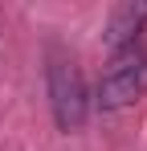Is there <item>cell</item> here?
Instances as JSON below:
<instances>
[{
  "label": "cell",
  "instance_id": "2",
  "mask_svg": "<svg viewBox=\"0 0 147 151\" xmlns=\"http://www.w3.org/2000/svg\"><path fill=\"white\" fill-rule=\"evenodd\" d=\"M49 106H53V119L61 131H78L90 114V94H86V78L78 70V61L66 53H49Z\"/></svg>",
  "mask_w": 147,
  "mask_h": 151
},
{
  "label": "cell",
  "instance_id": "3",
  "mask_svg": "<svg viewBox=\"0 0 147 151\" xmlns=\"http://www.w3.org/2000/svg\"><path fill=\"white\" fill-rule=\"evenodd\" d=\"M143 25H147V4H122L119 12L110 17V29H106V37H110V45H115V49H122V45L139 41Z\"/></svg>",
  "mask_w": 147,
  "mask_h": 151
},
{
  "label": "cell",
  "instance_id": "1",
  "mask_svg": "<svg viewBox=\"0 0 147 151\" xmlns=\"http://www.w3.org/2000/svg\"><path fill=\"white\" fill-rule=\"evenodd\" d=\"M147 94V45L143 41H131L122 49L110 53L106 70L98 78V106L102 110H122V106H135Z\"/></svg>",
  "mask_w": 147,
  "mask_h": 151
}]
</instances>
